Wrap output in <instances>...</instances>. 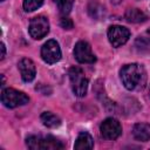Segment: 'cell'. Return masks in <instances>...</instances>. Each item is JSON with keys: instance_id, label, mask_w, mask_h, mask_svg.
<instances>
[{"instance_id": "6da1fadb", "label": "cell", "mask_w": 150, "mask_h": 150, "mask_svg": "<svg viewBox=\"0 0 150 150\" xmlns=\"http://www.w3.org/2000/svg\"><path fill=\"white\" fill-rule=\"evenodd\" d=\"M120 76L123 86L128 90H134L137 87H143L145 83L144 68L138 63H130L122 67Z\"/></svg>"}, {"instance_id": "7a4b0ae2", "label": "cell", "mask_w": 150, "mask_h": 150, "mask_svg": "<svg viewBox=\"0 0 150 150\" xmlns=\"http://www.w3.org/2000/svg\"><path fill=\"white\" fill-rule=\"evenodd\" d=\"M68 75L73 93L79 97H83L88 90V79L84 76L83 70L80 67H71Z\"/></svg>"}, {"instance_id": "3957f363", "label": "cell", "mask_w": 150, "mask_h": 150, "mask_svg": "<svg viewBox=\"0 0 150 150\" xmlns=\"http://www.w3.org/2000/svg\"><path fill=\"white\" fill-rule=\"evenodd\" d=\"M26 144L32 150L43 149V150H59L63 148V144L53 136H29L26 139Z\"/></svg>"}, {"instance_id": "277c9868", "label": "cell", "mask_w": 150, "mask_h": 150, "mask_svg": "<svg viewBox=\"0 0 150 150\" xmlns=\"http://www.w3.org/2000/svg\"><path fill=\"white\" fill-rule=\"evenodd\" d=\"M1 102L5 107L12 109L27 104L29 102V97L22 91H19L13 88H7L4 89L1 93Z\"/></svg>"}, {"instance_id": "5b68a950", "label": "cell", "mask_w": 150, "mask_h": 150, "mask_svg": "<svg viewBox=\"0 0 150 150\" xmlns=\"http://www.w3.org/2000/svg\"><path fill=\"white\" fill-rule=\"evenodd\" d=\"M28 32H29V35L33 39H35V40L42 39L49 32L48 19L46 16H43V15H38V16L33 18L30 20V22H29Z\"/></svg>"}, {"instance_id": "8992f818", "label": "cell", "mask_w": 150, "mask_h": 150, "mask_svg": "<svg viewBox=\"0 0 150 150\" xmlns=\"http://www.w3.org/2000/svg\"><path fill=\"white\" fill-rule=\"evenodd\" d=\"M100 131H101V135L103 136V138H105L108 141H114V139L118 138L120 135L122 134V127L117 120L109 117V118H105L101 123Z\"/></svg>"}, {"instance_id": "52a82bcc", "label": "cell", "mask_w": 150, "mask_h": 150, "mask_svg": "<svg viewBox=\"0 0 150 150\" xmlns=\"http://www.w3.org/2000/svg\"><path fill=\"white\" fill-rule=\"evenodd\" d=\"M130 38V32L128 28L120 26V25H114L110 26L108 29V39L112 47L117 48L124 45Z\"/></svg>"}, {"instance_id": "ba28073f", "label": "cell", "mask_w": 150, "mask_h": 150, "mask_svg": "<svg viewBox=\"0 0 150 150\" xmlns=\"http://www.w3.org/2000/svg\"><path fill=\"white\" fill-rule=\"evenodd\" d=\"M41 57L45 62L53 64L60 61L61 59V49L59 43L55 40H48L46 43H43L41 48Z\"/></svg>"}, {"instance_id": "9c48e42d", "label": "cell", "mask_w": 150, "mask_h": 150, "mask_svg": "<svg viewBox=\"0 0 150 150\" xmlns=\"http://www.w3.org/2000/svg\"><path fill=\"white\" fill-rule=\"evenodd\" d=\"M74 56L80 63H94L96 61V56L91 52V48L88 42L79 41L74 47Z\"/></svg>"}, {"instance_id": "30bf717a", "label": "cell", "mask_w": 150, "mask_h": 150, "mask_svg": "<svg viewBox=\"0 0 150 150\" xmlns=\"http://www.w3.org/2000/svg\"><path fill=\"white\" fill-rule=\"evenodd\" d=\"M18 68L20 70L21 77L25 82H32L35 79L36 68H35L34 62L30 59H27V57L21 59L18 63Z\"/></svg>"}, {"instance_id": "8fae6325", "label": "cell", "mask_w": 150, "mask_h": 150, "mask_svg": "<svg viewBox=\"0 0 150 150\" xmlns=\"http://www.w3.org/2000/svg\"><path fill=\"white\" fill-rule=\"evenodd\" d=\"M132 135L137 141L148 142L150 139V124L137 123L132 128Z\"/></svg>"}, {"instance_id": "7c38bea8", "label": "cell", "mask_w": 150, "mask_h": 150, "mask_svg": "<svg viewBox=\"0 0 150 150\" xmlns=\"http://www.w3.org/2000/svg\"><path fill=\"white\" fill-rule=\"evenodd\" d=\"M94 148V141H93V137L86 132V131H82L79 134L76 141H75V144H74V149L76 150H83V149H93Z\"/></svg>"}, {"instance_id": "4fadbf2b", "label": "cell", "mask_w": 150, "mask_h": 150, "mask_svg": "<svg viewBox=\"0 0 150 150\" xmlns=\"http://www.w3.org/2000/svg\"><path fill=\"white\" fill-rule=\"evenodd\" d=\"M124 18L128 22H132V23H141V22L146 21L148 19L146 14L138 8H128L125 11Z\"/></svg>"}, {"instance_id": "5bb4252c", "label": "cell", "mask_w": 150, "mask_h": 150, "mask_svg": "<svg viewBox=\"0 0 150 150\" xmlns=\"http://www.w3.org/2000/svg\"><path fill=\"white\" fill-rule=\"evenodd\" d=\"M41 118V122L45 127L47 128H57L60 124H61V120L53 112L50 111H45L41 114L40 116Z\"/></svg>"}, {"instance_id": "9a60e30c", "label": "cell", "mask_w": 150, "mask_h": 150, "mask_svg": "<svg viewBox=\"0 0 150 150\" xmlns=\"http://www.w3.org/2000/svg\"><path fill=\"white\" fill-rule=\"evenodd\" d=\"M135 48L139 54H149L150 53V38H137L135 41Z\"/></svg>"}, {"instance_id": "2e32d148", "label": "cell", "mask_w": 150, "mask_h": 150, "mask_svg": "<svg viewBox=\"0 0 150 150\" xmlns=\"http://www.w3.org/2000/svg\"><path fill=\"white\" fill-rule=\"evenodd\" d=\"M88 11H89V14L91 18H95V19H101L103 15H104V8L102 6H100L96 2H91L88 7Z\"/></svg>"}, {"instance_id": "e0dca14e", "label": "cell", "mask_w": 150, "mask_h": 150, "mask_svg": "<svg viewBox=\"0 0 150 150\" xmlns=\"http://www.w3.org/2000/svg\"><path fill=\"white\" fill-rule=\"evenodd\" d=\"M53 1L56 4L60 13H62L64 15L70 12L73 4H74V0H53Z\"/></svg>"}, {"instance_id": "ac0fdd59", "label": "cell", "mask_w": 150, "mask_h": 150, "mask_svg": "<svg viewBox=\"0 0 150 150\" xmlns=\"http://www.w3.org/2000/svg\"><path fill=\"white\" fill-rule=\"evenodd\" d=\"M43 4V0H23V9L26 12H33L40 8Z\"/></svg>"}, {"instance_id": "d6986e66", "label": "cell", "mask_w": 150, "mask_h": 150, "mask_svg": "<svg viewBox=\"0 0 150 150\" xmlns=\"http://www.w3.org/2000/svg\"><path fill=\"white\" fill-rule=\"evenodd\" d=\"M60 25H61V27H62L63 29H71V28H73V21H71L69 18H66V16L61 18Z\"/></svg>"}, {"instance_id": "ffe728a7", "label": "cell", "mask_w": 150, "mask_h": 150, "mask_svg": "<svg viewBox=\"0 0 150 150\" xmlns=\"http://www.w3.org/2000/svg\"><path fill=\"white\" fill-rule=\"evenodd\" d=\"M0 46H1V57H0V59H1V60H4V59H5V56H6V47H5V45H4L2 42H1V45H0Z\"/></svg>"}, {"instance_id": "44dd1931", "label": "cell", "mask_w": 150, "mask_h": 150, "mask_svg": "<svg viewBox=\"0 0 150 150\" xmlns=\"http://www.w3.org/2000/svg\"><path fill=\"white\" fill-rule=\"evenodd\" d=\"M110 1H111V2L114 4V5H117V4H120V2L122 1V0H110Z\"/></svg>"}, {"instance_id": "7402d4cb", "label": "cell", "mask_w": 150, "mask_h": 150, "mask_svg": "<svg viewBox=\"0 0 150 150\" xmlns=\"http://www.w3.org/2000/svg\"><path fill=\"white\" fill-rule=\"evenodd\" d=\"M1 1H5V0H1Z\"/></svg>"}]
</instances>
